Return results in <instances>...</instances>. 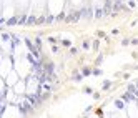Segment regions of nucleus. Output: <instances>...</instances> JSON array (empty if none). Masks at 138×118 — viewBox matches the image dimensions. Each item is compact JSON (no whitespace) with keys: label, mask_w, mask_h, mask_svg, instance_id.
I'll list each match as a JSON object with an SVG mask.
<instances>
[{"label":"nucleus","mask_w":138,"mask_h":118,"mask_svg":"<svg viewBox=\"0 0 138 118\" xmlns=\"http://www.w3.org/2000/svg\"><path fill=\"white\" fill-rule=\"evenodd\" d=\"M103 15H105V10H102V8H97V10H95V17L97 18H102Z\"/></svg>","instance_id":"obj_4"},{"label":"nucleus","mask_w":138,"mask_h":118,"mask_svg":"<svg viewBox=\"0 0 138 118\" xmlns=\"http://www.w3.org/2000/svg\"><path fill=\"white\" fill-rule=\"evenodd\" d=\"M17 22H18L17 18H10V20H8V23H10V25H13V23H17Z\"/></svg>","instance_id":"obj_6"},{"label":"nucleus","mask_w":138,"mask_h":118,"mask_svg":"<svg viewBox=\"0 0 138 118\" xmlns=\"http://www.w3.org/2000/svg\"><path fill=\"white\" fill-rule=\"evenodd\" d=\"M128 91L133 95V98H138V88L135 87V85H130V88H128Z\"/></svg>","instance_id":"obj_3"},{"label":"nucleus","mask_w":138,"mask_h":118,"mask_svg":"<svg viewBox=\"0 0 138 118\" xmlns=\"http://www.w3.org/2000/svg\"><path fill=\"white\" fill-rule=\"evenodd\" d=\"M32 108H33V103L30 100L28 101H23L22 105H20V110H22V113H28V112H32Z\"/></svg>","instance_id":"obj_1"},{"label":"nucleus","mask_w":138,"mask_h":118,"mask_svg":"<svg viewBox=\"0 0 138 118\" xmlns=\"http://www.w3.org/2000/svg\"><path fill=\"white\" fill-rule=\"evenodd\" d=\"M82 15L83 17H87V18L92 17V10H90V8H85V10H82Z\"/></svg>","instance_id":"obj_5"},{"label":"nucleus","mask_w":138,"mask_h":118,"mask_svg":"<svg viewBox=\"0 0 138 118\" xmlns=\"http://www.w3.org/2000/svg\"><path fill=\"white\" fill-rule=\"evenodd\" d=\"M28 100L33 103V107H37L40 103V95H37V93H32V95H28Z\"/></svg>","instance_id":"obj_2"}]
</instances>
